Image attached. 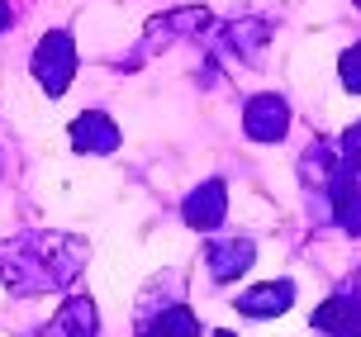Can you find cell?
<instances>
[{"label": "cell", "instance_id": "6", "mask_svg": "<svg viewBox=\"0 0 361 337\" xmlns=\"http://www.w3.org/2000/svg\"><path fill=\"white\" fill-rule=\"evenodd\" d=\"M286 285H271V290H252V295H247V300H243V314H281V309H286Z\"/></svg>", "mask_w": 361, "mask_h": 337}, {"label": "cell", "instance_id": "2", "mask_svg": "<svg viewBox=\"0 0 361 337\" xmlns=\"http://www.w3.org/2000/svg\"><path fill=\"white\" fill-rule=\"evenodd\" d=\"M72 71H76L72 38H67V34H48L43 43H38V53H34V76L43 81L48 95H62L67 81H72Z\"/></svg>", "mask_w": 361, "mask_h": 337}, {"label": "cell", "instance_id": "10", "mask_svg": "<svg viewBox=\"0 0 361 337\" xmlns=\"http://www.w3.org/2000/svg\"><path fill=\"white\" fill-rule=\"evenodd\" d=\"M0 29H10V5L0 0Z\"/></svg>", "mask_w": 361, "mask_h": 337}, {"label": "cell", "instance_id": "8", "mask_svg": "<svg viewBox=\"0 0 361 337\" xmlns=\"http://www.w3.org/2000/svg\"><path fill=\"white\" fill-rule=\"evenodd\" d=\"M185 209H190V214H204V223H200V228H209V223H214V209H219V190L209 185V190H204L195 204H185Z\"/></svg>", "mask_w": 361, "mask_h": 337}, {"label": "cell", "instance_id": "1", "mask_svg": "<svg viewBox=\"0 0 361 337\" xmlns=\"http://www.w3.org/2000/svg\"><path fill=\"white\" fill-rule=\"evenodd\" d=\"M86 247L62 233H24L15 243H0V281L10 290H48L81 271Z\"/></svg>", "mask_w": 361, "mask_h": 337}, {"label": "cell", "instance_id": "4", "mask_svg": "<svg viewBox=\"0 0 361 337\" xmlns=\"http://www.w3.org/2000/svg\"><path fill=\"white\" fill-rule=\"evenodd\" d=\"M95 333V314H90V304H67L57 323L48 328V337H90Z\"/></svg>", "mask_w": 361, "mask_h": 337}, {"label": "cell", "instance_id": "9", "mask_svg": "<svg viewBox=\"0 0 361 337\" xmlns=\"http://www.w3.org/2000/svg\"><path fill=\"white\" fill-rule=\"evenodd\" d=\"M343 71H347V86H352V90H361V48H352V53H347Z\"/></svg>", "mask_w": 361, "mask_h": 337}, {"label": "cell", "instance_id": "3", "mask_svg": "<svg viewBox=\"0 0 361 337\" xmlns=\"http://www.w3.org/2000/svg\"><path fill=\"white\" fill-rule=\"evenodd\" d=\"M72 142L81 147V152H109V147H119V128L109 124L105 114H81L72 124Z\"/></svg>", "mask_w": 361, "mask_h": 337}, {"label": "cell", "instance_id": "7", "mask_svg": "<svg viewBox=\"0 0 361 337\" xmlns=\"http://www.w3.org/2000/svg\"><path fill=\"white\" fill-rule=\"evenodd\" d=\"M157 337H195V319H190L185 309H176V314H166V319L157 323Z\"/></svg>", "mask_w": 361, "mask_h": 337}, {"label": "cell", "instance_id": "5", "mask_svg": "<svg viewBox=\"0 0 361 337\" xmlns=\"http://www.w3.org/2000/svg\"><path fill=\"white\" fill-rule=\"evenodd\" d=\"M247 128H252V138H276L281 128H286V105L271 95V100H252V119H247Z\"/></svg>", "mask_w": 361, "mask_h": 337}]
</instances>
